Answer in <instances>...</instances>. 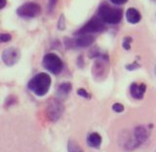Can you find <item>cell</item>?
Segmentation results:
<instances>
[{"instance_id":"6da1fadb","label":"cell","mask_w":156,"mask_h":152,"mask_svg":"<svg viewBox=\"0 0 156 152\" xmlns=\"http://www.w3.org/2000/svg\"><path fill=\"white\" fill-rule=\"evenodd\" d=\"M51 83L52 80L50 75L45 72H40L34 75L29 80L27 87L29 91H31L33 94H35L38 97H43L50 90Z\"/></svg>"},{"instance_id":"7a4b0ae2","label":"cell","mask_w":156,"mask_h":152,"mask_svg":"<svg viewBox=\"0 0 156 152\" xmlns=\"http://www.w3.org/2000/svg\"><path fill=\"white\" fill-rule=\"evenodd\" d=\"M98 17L105 23L117 24L123 18V11L120 8L112 7L107 4H101L98 10Z\"/></svg>"},{"instance_id":"3957f363","label":"cell","mask_w":156,"mask_h":152,"mask_svg":"<svg viewBox=\"0 0 156 152\" xmlns=\"http://www.w3.org/2000/svg\"><path fill=\"white\" fill-rule=\"evenodd\" d=\"M109 58L106 55H101L97 58V61L92 67V75L97 80H104L108 74Z\"/></svg>"},{"instance_id":"277c9868","label":"cell","mask_w":156,"mask_h":152,"mask_svg":"<svg viewBox=\"0 0 156 152\" xmlns=\"http://www.w3.org/2000/svg\"><path fill=\"white\" fill-rule=\"evenodd\" d=\"M149 136V132L144 126H138L135 128L133 136L126 143V148L129 150L135 149L139 147L143 143H145V140L148 139Z\"/></svg>"},{"instance_id":"5b68a950","label":"cell","mask_w":156,"mask_h":152,"mask_svg":"<svg viewBox=\"0 0 156 152\" xmlns=\"http://www.w3.org/2000/svg\"><path fill=\"white\" fill-rule=\"evenodd\" d=\"M43 67L49 72H51L52 74H58L62 70V62L61 58L54 53H48L43 57L42 60Z\"/></svg>"},{"instance_id":"8992f818","label":"cell","mask_w":156,"mask_h":152,"mask_svg":"<svg viewBox=\"0 0 156 152\" xmlns=\"http://www.w3.org/2000/svg\"><path fill=\"white\" fill-rule=\"evenodd\" d=\"M105 30V24L99 17L92 18L88 23H86L80 29L75 32L76 35L80 34H92L97 32H101Z\"/></svg>"},{"instance_id":"52a82bcc","label":"cell","mask_w":156,"mask_h":152,"mask_svg":"<svg viewBox=\"0 0 156 152\" xmlns=\"http://www.w3.org/2000/svg\"><path fill=\"white\" fill-rule=\"evenodd\" d=\"M41 13V6L34 2H27L17 9L18 16L24 19H32L39 16Z\"/></svg>"},{"instance_id":"ba28073f","label":"cell","mask_w":156,"mask_h":152,"mask_svg":"<svg viewBox=\"0 0 156 152\" xmlns=\"http://www.w3.org/2000/svg\"><path fill=\"white\" fill-rule=\"evenodd\" d=\"M47 116L48 118L53 122H56L61 118V116L63 112V105L60 100L53 99L50 100L47 105Z\"/></svg>"},{"instance_id":"9c48e42d","label":"cell","mask_w":156,"mask_h":152,"mask_svg":"<svg viewBox=\"0 0 156 152\" xmlns=\"http://www.w3.org/2000/svg\"><path fill=\"white\" fill-rule=\"evenodd\" d=\"M21 52L16 47H9L2 52L1 58L2 62L7 66H13L20 61Z\"/></svg>"},{"instance_id":"30bf717a","label":"cell","mask_w":156,"mask_h":152,"mask_svg":"<svg viewBox=\"0 0 156 152\" xmlns=\"http://www.w3.org/2000/svg\"><path fill=\"white\" fill-rule=\"evenodd\" d=\"M95 41V38L91 34H80L75 39H73L74 48H86L91 46Z\"/></svg>"},{"instance_id":"8fae6325","label":"cell","mask_w":156,"mask_h":152,"mask_svg":"<svg viewBox=\"0 0 156 152\" xmlns=\"http://www.w3.org/2000/svg\"><path fill=\"white\" fill-rule=\"evenodd\" d=\"M146 91L144 83H132L130 86V94L136 100H141Z\"/></svg>"},{"instance_id":"7c38bea8","label":"cell","mask_w":156,"mask_h":152,"mask_svg":"<svg viewBox=\"0 0 156 152\" xmlns=\"http://www.w3.org/2000/svg\"><path fill=\"white\" fill-rule=\"evenodd\" d=\"M125 17L127 22L132 24L138 23L141 19V15L136 8H129L125 13Z\"/></svg>"},{"instance_id":"4fadbf2b","label":"cell","mask_w":156,"mask_h":152,"mask_svg":"<svg viewBox=\"0 0 156 152\" xmlns=\"http://www.w3.org/2000/svg\"><path fill=\"white\" fill-rule=\"evenodd\" d=\"M102 139L99 133H91L87 136V144L93 148H99L101 144Z\"/></svg>"},{"instance_id":"5bb4252c","label":"cell","mask_w":156,"mask_h":152,"mask_svg":"<svg viewBox=\"0 0 156 152\" xmlns=\"http://www.w3.org/2000/svg\"><path fill=\"white\" fill-rule=\"evenodd\" d=\"M71 89H72V85L70 84V83H68V82L62 83V84H60L58 87L57 94L60 97H65L69 94Z\"/></svg>"},{"instance_id":"9a60e30c","label":"cell","mask_w":156,"mask_h":152,"mask_svg":"<svg viewBox=\"0 0 156 152\" xmlns=\"http://www.w3.org/2000/svg\"><path fill=\"white\" fill-rule=\"evenodd\" d=\"M67 151L68 152H84L81 148V146L78 145L74 140H68Z\"/></svg>"},{"instance_id":"2e32d148","label":"cell","mask_w":156,"mask_h":152,"mask_svg":"<svg viewBox=\"0 0 156 152\" xmlns=\"http://www.w3.org/2000/svg\"><path fill=\"white\" fill-rule=\"evenodd\" d=\"M133 42V39L130 36H125L123 38V41H122V47H123L124 50L129 51L131 49V43Z\"/></svg>"},{"instance_id":"e0dca14e","label":"cell","mask_w":156,"mask_h":152,"mask_svg":"<svg viewBox=\"0 0 156 152\" xmlns=\"http://www.w3.org/2000/svg\"><path fill=\"white\" fill-rule=\"evenodd\" d=\"M66 17L65 15L62 14L60 18H58V24H57V27L58 30H65L66 29Z\"/></svg>"},{"instance_id":"ac0fdd59","label":"cell","mask_w":156,"mask_h":152,"mask_svg":"<svg viewBox=\"0 0 156 152\" xmlns=\"http://www.w3.org/2000/svg\"><path fill=\"white\" fill-rule=\"evenodd\" d=\"M77 95L78 96H80V97H84V99H91V95L88 93L85 89H83V88H80V89H78L77 90Z\"/></svg>"},{"instance_id":"d6986e66","label":"cell","mask_w":156,"mask_h":152,"mask_svg":"<svg viewBox=\"0 0 156 152\" xmlns=\"http://www.w3.org/2000/svg\"><path fill=\"white\" fill-rule=\"evenodd\" d=\"M11 39H12L11 34H9V33H1L0 34V40H1L2 43H6V42L11 41Z\"/></svg>"},{"instance_id":"ffe728a7","label":"cell","mask_w":156,"mask_h":152,"mask_svg":"<svg viewBox=\"0 0 156 152\" xmlns=\"http://www.w3.org/2000/svg\"><path fill=\"white\" fill-rule=\"evenodd\" d=\"M57 3H58V0H49L48 6H47V9H48L49 13H52L54 11V9H55Z\"/></svg>"},{"instance_id":"44dd1931","label":"cell","mask_w":156,"mask_h":152,"mask_svg":"<svg viewBox=\"0 0 156 152\" xmlns=\"http://www.w3.org/2000/svg\"><path fill=\"white\" fill-rule=\"evenodd\" d=\"M112 110H113L114 112H117V113H121V112H123V110H124V106L121 104L116 102V104H114L113 105H112Z\"/></svg>"},{"instance_id":"7402d4cb","label":"cell","mask_w":156,"mask_h":152,"mask_svg":"<svg viewBox=\"0 0 156 152\" xmlns=\"http://www.w3.org/2000/svg\"><path fill=\"white\" fill-rule=\"evenodd\" d=\"M140 65H139L136 62H134L133 63H128V65H126V69L132 71V70L138 69V68H140Z\"/></svg>"},{"instance_id":"603a6c76","label":"cell","mask_w":156,"mask_h":152,"mask_svg":"<svg viewBox=\"0 0 156 152\" xmlns=\"http://www.w3.org/2000/svg\"><path fill=\"white\" fill-rule=\"evenodd\" d=\"M109 1L112 4L116 5V6H120V5H123V4L127 3V1H128V0H109Z\"/></svg>"},{"instance_id":"cb8c5ba5","label":"cell","mask_w":156,"mask_h":152,"mask_svg":"<svg viewBox=\"0 0 156 152\" xmlns=\"http://www.w3.org/2000/svg\"><path fill=\"white\" fill-rule=\"evenodd\" d=\"M83 63H84V62H83V58H82V56H80L79 58H77V65L79 67H82Z\"/></svg>"},{"instance_id":"d4e9b609","label":"cell","mask_w":156,"mask_h":152,"mask_svg":"<svg viewBox=\"0 0 156 152\" xmlns=\"http://www.w3.org/2000/svg\"><path fill=\"white\" fill-rule=\"evenodd\" d=\"M7 1L6 0H1V3H0V9H3L5 6H6Z\"/></svg>"},{"instance_id":"484cf974","label":"cell","mask_w":156,"mask_h":152,"mask_svg":"<svg viewBox=\"0 0 156 152\" xmlns=\"http://www.w3.org/2000/svg\"><path fill=\"white\" fill-rule=\"evenodd\" d=\"M155 74H156V66H155Z\"/></svg>"},{"instance_id":"4316f807","label":"cell","mask_w":156,"mask_h":152,"mask_svg":"<svg viewBox=\"0 0 156 152\" xmlns=\"http://www.w3.org/2000/svg\"><path fill=\"white\" fill-rule=\"evenodd\" d=\"M152 1H154V2H156V0H152Z\"/></svg>"}]
</instances>
